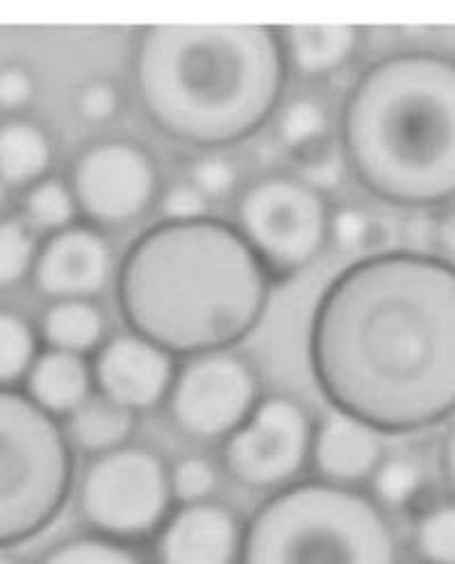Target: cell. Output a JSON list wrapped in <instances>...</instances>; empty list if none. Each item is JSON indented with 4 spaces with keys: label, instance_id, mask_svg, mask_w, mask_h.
<instances>
[{
    "label": "cell",
    "instance_id": "6da1fadb",
    "mask_svg": "<svg viewBox=\"0 0 455 564\" xmlns=\"http://www.w3.org/2000/svg\"><path fill=\"white\" fill-rule=\"evenodd\" d=\"M307 365L333 410L380 435L455 414V267L426 251L346 264L314 303Z\"/></svg>",
    "mask_w": 455,
    "mask_h": 564
},
{
    "label": "cell",
    "instance_id": "7a4b0ae2",
    "mask_svg": "<svg viewBox=\"0 0 455 564\" xmlns=\"http://www.w3.org/2000/svg\"><path fill=\"white\" fill-rule=\"evenodd\" d=\"M273 285L239 230L205 217L137 235L117 262L115 296L128 333L187 360L251 337Z\"/></svg>",
    "mask_w": 455,
    "mask_h": 564
},
{
    "label": "cell",
    "instance_id": "3957f363",
    "mask_svg": "<svg viewBox=\"0 0 455 564\" xmlns=\"http://www.w3.org/2000/svg\"><path fill=\"white\" fill-rule=\"evenodd\" d=\"M130 78L147 121L205 153L239 147L273 121L290 68L271 25H149L132 40Z\"/></svg>",
    "mask_w": 455,
    "mask_h": 564
},
{
    "label": "cell",
    "instance_id": "277c9868",
    "mask_svg": "<svg viewBox=\"0 0 455 564\" xmlns=\"http://www.w3.org/2000/svg\"><path fill=\"white\" fill-rule=\"evenodd\" d=\"M348 173L376 200L429 209L455 198V57L431 48L367 66L337 117Z\"/></svg>",
    "mask_w": 455,
    "mask_h": 564
},
{
    "label": "cell",
    "instance_id": "5b68a950",
    "mask_svg": "<svg viewBox=\"0 0 455 564\" xmlns=\"http://www.w3.org/2000/svg\"><path fill=\"white\" fill-rule=\"evenodd\" d=\"M237 564H399V542L362 489L301 480L253 512Z\"/></svg>",
    "mask_w": 455,
    "mask_h": 564
},
{
    "label": "cell",
    "instance_id": "8992f818",
    "mask_svg": "<svg viewBox=\"0 0 455 564\" xmlns=\"http://www.w3.org/2000/svg\"><path fill=\"white\" fill-rule=\"evenodd\" d=\"M74 448L62 421L21 390H0V551L48 531L74 491Z\"/></svg>",
    "mask_w": 455,
    "mask_h": 564
},
{
    "label": "cell",
    "instance_id": "52a82bcc",
    "mask_svg": "<svg viewBox=\"0 0 455 564\" xmlns=\"http://www.w3.org/2000/svg\"><path fill=\"white\" fill-rule=\"evenodd\" d=\"M331 203L294 173L273 171L241 187L235 221L273 282L307 269L328 246Z\"/></svg>",
    "mask_w": 455,
    "mask_h": 564
},
{
    "label": "cell",
    "instance_id": "ba28073f",
    "mask_svg": "<svg viewBox=\"0 0 455 564\" xmlns=\"http://www.w3.org/2000/svg\"><path fill=\"white\" fill-rule=\"evenodd\" d=\"M173 506L164 457L132 442L91 457L78 485V512L91 535L130 546L158 535Z\"/></svg>",
    "mask_w": 455,
    "mask_h": 564
},
{
    "label": "cell",
    "instance_id": "9c48e42d",
    "mask_svg": "<svg viewBox=\"0 0 455 564\" xmlns=\"http://www.w3.org/2000/svg\"><path fill=\"white\" fill-rule=\"evenodd\" d=\"M80 221L100 230H121L155 207L162 181L149 147L128 137H100L83 147L66 173Z\"/></svg>",
    "mask_w": 455,
    "mask_h": 564
},
{
    "label": "cell",
    "instance_id": "30bf717a",
    "mask_svg": "<svg viewBox=\"0 0 455 564\" xmlns=\"http://www.w3.org/2000/svg\"><path fill=\"white\" fill-rule=\"evenodd\" d=\"M262 399L260 371L237 348L209 350L183 360L164 401L169 419L198 442L230 437Z\"/></svg>",
    "mask_w": 455,
    "mask_h": 564
},
{
    "label": "cell",
    "instance_id": "8fae6325",
    "mask_svg": "<svg viewBox=\"0 0 455 564\" xmlns=\"http://www.w3.org/2000/svg\"><path fill=\"white\" fill-rule=\"evenodd\" d=\"M314 421L288 397H262L241 426L221 442V465L241 487L280 491L299 482L310 465Z\"/></svg>",
    "mask_w": 455,
    "mask_h": 564
},
{
    "label": "cell",
    "instance_id": "7c38bea8",
    "mask_svg": "<svg viewBox=\"0 0 455 564\" xmlns=\"http://www.w3.org/2000/svg\"><path fill=\"white\" fill-rule=\"evenodd\" d=\"M117 275L110 237L78 221L40 239L30 282L48 303L66 299L96 301Z\"/></svg>",
    "mask_w": 455,
    "mask_h": 564
},
{
    "label": "cell",
    "instance_id": "4fadbf2b",
    "mask_svg": "<svg viewBox=\"0 0 455 564\" xmlns=\"http://www.w3.org/2000/svg\"><path fill=\"white\" fill-rule=\"evenodd\" d=\"M94 392L139 414L164 405L178 362L134 333L110 335L91 356Z\"/></svg>",
    "mask_w": 455,
    "mask_h": 564
},
{
    "label": "cell",
    "instance_id": "5bb4252c",
    "mask_svg": "<svg viewBox=\"0 0 455 564\" xmlns=\"http://www.w3.org/2000/svg\"><path fill=\"white\" fill-rule=\"evenodd\" d=\"M241 535L237 514L217 501L176 506L155 535L158 564H237Z\"/></svg>",
    "mask_w": 455,
    "mask_h": 564
},
{
    "label": "cell",
    "instance_id": "9a60e30c",
    "mask_svg": "<svg viewBox=\"0 0 455 564\" xmlns=\"http://www.w3.org/2000/svg\"><path fill=\"white\" fill-rule=\"evenodd\" d=\"M382 460V435L369 423L337 410H331L319 423H314L310 465L317 480L360 489L362 482L371 480Z\"/></svg>",
    "mask_w": 455,
    "mask_h": 564
},
{
    "label": "cell",
    "instance_id": "2e32d148",
    "mask_svg": "<svg viewBox=\"0 0 455 564\" xmlns=\"http://www.w3.org/2000/svg\"><path fill=\"white\" fill-rule=\"evenodd\" d=\"M21 384L34 405L64 421L94 394L91 362L74 352L42 348Z\"/></svg>",
    "mask_w": 455,
    "mask_h": 564
},
{
    "label": "cell",
    "instance_id": "e0dca14e",
    "mask_svg": "<svg viewBox=\"0 0 455 564\" xmlns=\"http://www.w3.org/2000/svg\"><path fill=\"white\" fill-rule=\"evenodd\" d=\"M278 32L288 68L307 80L337 76L358 57L365 40L356 25H288Z\"/></svg>",
    "mask_w": 455,
    "mask_h": 564
},
{
    "label": "cell",
    "instance_id": "ac0fdd59",
    "mask_svg": "<svg viewBox=\"0 0 455 564\" xmlns=\"http://www.w3.org/2000/svg\"><path fill=\"white\" fill-rule=\"evenodd\" d=\"M55 164V141L46 126L28 117L0 121V181L10 189L40 183Z\"/></svg>",
    "mask_w": 455,
    "mask_h": 564
},
{
    "label": "cell",
    "instance_id": "d6986e66",
    "mask_svg": "<svg viewBox=\"0 0 455 564\" xmlns=\"http://www.w3.org/2000/svg\"><path fill=\"white\" fill-rule=\"evenodd\" d=\"M37 335L44 348L91 358L102 341L110 337L108 314L89 299L51 301L40 316Z\"/></svg>",
    "mask_w": 455,
    "mask_h": 564
},
{
    "label": "cell",
    "instance_id": "ffe728a7",
    "mask_svg": "<svg viewBox=\"0 0 455 564\" xmlns=\"http://www.w3.org/2000/svg\"><path fill=\"white\" fill-rule=\"evenodd\" d=\"M273 137L278 149L299 162L335 144L337 128L326 100L314 94H299L278 108Z\"/></svg>",
    "mask_w": 455,
    "mask_h": 564
},
{
    "label": "cell",
    "instance_id": "44dd1931",
    "mask_svg": "<svg viewBox=\"0 0 455 564\" xmlns=\"http://www.w3.org/2000/svg\"><path fill=\"white\" fill-rule=\"evenodd\" d=\"M62 426L74 451L98 457L130 444L137 431V414L94 392L62 421Z\"/></svg>",
    "mask_w": 455,
    "mask_h": 564
},
{
    "label": "cell",
    "instance_id": "7402d4cb",
    "mask_svg": "<svg viewBox=\"0 0 455 564\" xmlns=\"http://www.w3.org/2000/svg\"><path fill=\"white\" fill-rule=\"evenodd\" d=\"M19 217L28 224V228L42 232L44 237L80 221L72 187H68L66 178L53 173L23 189Z\"/></svg>",
    "mask_w": 455,
    "mask_h": 564
},
{
    "label": "cell",
    "instance_id": "603a6c76",
    "mask_svg": "<svg viewBox=\"0 0 455 564\" xmlns=\"http://www.w3.org/2000/svg\"><path fill=\"white\" fill-rule=\"evenodd\" d=\"M40 350L37 326L23 314L0 307V390H17Z\"/></svg>",
    "mask_w": 455,
    "mask_h": 564
},
{
    "label": "cell",
    "instance_id": "cb8c5ba5",
    "mask_svg": "<svg viewBox=\"0 0 455 564\" xmlns=\"http://www.w3.org/2000/svg\"><path fill=\"white\" fill-rule=\"evenodd\" d=\"M37 246V232L21 217H0V292L17 290L30 280Z\"/></svg>",
    "mask_w": 455,
    "mask_h": 564
},
{
    "label": "cell",
    "instance_id": "d4e9b609",
    "mask_svg": "<svg viewBox=\"0 0 455 564\" xmlns=\"http://www.w3.org/2000/svg\"><path fill=\"white\" fill-rule=\"evenodd\" d=\"M185 181H189L203 198L213 205L228 200L241 192L239 162L226 151L196 153L185 169Z\"/></svg>",
    "mask_w": 455,
    "mask_h": 564
},
{
    "label": "cell",
    "instance_id": "484cf974",
    "mask_svg": "<svg viewBox=\"0 0 455 564\" xmlns=\"http://www.w3.org/2000/svg\"><path fill=\"white\" fill-rule=\"evenodd\" d=\"M371 494L369 497L382 508H408L416 501L424 487V476L416 463L408 460V457H388L378 465V469L371 476Z\"/></svg>",
    "mask_w": 455,
    "mask_h": 564
},
{
    "label": "cell",
    "instance_id": "4316f807",
    "mask_svg": "<svg viewBox=\"0 0 455 564\" xmlns=\"http://www.w3.org/2000/svg\"><path fill=\"white\" fill-rule=\"evenodd\" d=\"M414 546L426 564H455V499L435 503L419 514Z\"/></svg>",
    "mask_w": 455,
    "mask_h": 564
},
{
    "label": "cell",
    "instance_id": "83f0119b",
    "mask_svg": "<svg viewBox=\"0 0 455 564\" xmlns=\"http://www.w3.org/2000/svg\"><path fill=\"white\" fill-rule=\"evenodd\" d=\"M37 564H147V560L130 544L89 533L59 542L46 551Z\"/></svg>",
    "mask_w": 455,
    "mask_h": 564
},
{
    "label": "cell",
    "instance_id": "f1b7e54d",
    "mask_svg": "<svg viewBox=\"0 0 455 564\" xmlns=\"http://www.w3.org/2000/svg\"><path fill=\"white\" fill-rule=\"evenodd\" d=\"M126 110V96L117 80L94 76L83 80L74 91V112L76 117L91 126L102 128L115 123Z\"/></svg>",
    "mask_w": 455,
    "mask_h": 564
},
{
    "label": "cell",
    "instance_id": "f546056e",
    "mask_svg": "<svg viewBox=\"0 0 455 564\" xmlns=\"http://www.w3.org/2000/svg\"><path fill=\"white\" fill-rule=\"evenodd\" d=\"M169 482L176 506L213 501V494L219 487V469L203 455H187L169 467Z\"/></svg>",
    "mask_w": 455,
    "mask_h": 564
},
{
    "label": "cell",
    "instance_id": "4dcf8cb0",
    "mask_svg": "<svg viewBox=\"0 0 455 564\" xmlns=\"http://www.w3.org/2000/svg\"><path fill=\"white\" fill-rule=\"evenodd\" d=\"M376 221L369 209L356 203H339L328 215V243L342 253H358L376 239Z\"/></svg>",
    "mask_w": 455,
    "mask_h": 564
},
{
    "label": "cell",
    "instance_id": "1f68e13d",
    "mask_svg": "<svg viewBox=\"0 0 455 564\" xmlns=\"http://www.w3.org/2000/svg\"><path fill=\"white\" fill-rule=\"evenodd\" d=\"M40 94V80L25 62L0 64V112L23 117Z\"/></svg>",
    "mask_w": 455,
    "mask_h": 564
},
{
    "label": "cell",
    "instance_id": "d6a6232c",
    "mask_svg": "<svg viewBox=\"0 0 455 564\" xmlns=\"http://www.w3.org/2000/svg\"><path fill=\"white\" fill-rule=\"evenodd\" d=\"M209 205L203 194L185 178L173 181L169 185H162L155 209L160 215V221L166 224H187V221H198L209 215Z\"/></svg>",
    "mask_w": 455,
    "mask_h": 564
},
{
    "label": "cell",
    "instance_id": "836d02e7",
    "mask_svg": "<svg viewBox=\"0 0 455 564\" xmlns=\"http://www.w3.org/2000/svg\"><path fill=\"white\" fill-rule=\"evenodd\" d=\"M346 173H348V169H346V162H344V155L339 151L337 141L319 153L294 162L296 178L303 181L307 187L317 189L324 196L328 192H335L337 187H342Z\"/></svg>",
    "mask_w": 455,
    "mask_h": 564
},
{
    "label": "cell",
    "instance_id": "e575fe53",
    "mask_svg": "<svg viewBox=\"0 0 455 564\" xmlns=\"http://www.w3.org/2000/svg\"><path fill=\"white\" fill-rule=\"evenodd\" d=\"M433 243L440 249V258L455 267V198L444 205L440 217L435 219V239Z\"/></svg>",
    "mask_w": 455,
    "mask_h": 564
},
{
    "label": "cell",
    "instance_id": "d590c367",
    "mask_svg": "<svg viewBox=\"0 0 455 564\" xmlns=\"http://www.w3.org/2000/svg\"><path fill=\"white\" fill-rule=\"evenodd\" d=\"M440 471L442 478L451 491V497L455 499V414L448 419V426L440 440Z\"/></svg>",
    "mask_w": 455,
    "mask_h": 564
},
{
    "label": "cell",
    "instance_id": "8d00e7d4",
    "mask_svg": "<svg viewBox=\"0 0 455 564\" xmlns=\"http://www.w3.org/2000/svg\"><path fill=\"white\" fill-rule=\"evenodd\" d=\"M8 196H10V187L0 181V209L6 207V203H8Z\"/></svg>",
    "mask_w": 455,
    "mask_h": 564
},
{
    "label": "cell",
    "instance_id": "74e56055",
    "mask_svg": "<svg viewBox=\"0 0 455 564\" xmlns=\"http://www.w3.org/2000/svg\"><path fill=\"white\" fill-rule=\"evenodd\" d=\"M0 564H17L10 555H6V551H0Z\"/></svg>",
    "mask_w": 455,
    "mask_h": 564
}]
</instances>
